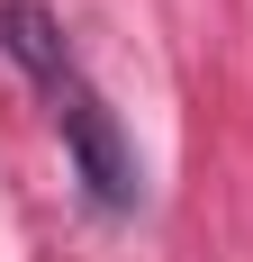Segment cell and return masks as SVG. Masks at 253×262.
<instances>
[{"mask_svg":"<svg viewBox=\"0 0 253 262\" xmlns=\"http://www.w3.org/2000/svg\"><path fill=\"white\" fill-rule=\"evenodd\" d=\"M54 127H64L73 172H81V190H91L100 208H136V199H145L136 154H126V136H118V118H109V100H91L81 81H64V91H54Z\"/></svg>","mask_w":253,"mask_h":262,"instance_id":"cell-1","label":"cell"},{"mask_svg":"<svg viewBox=\"0 0 253 262\" xmlns=\"http://www.w3.org/2000/svg\"><path fill=\"white\" fill-rule=\"evenodd\" d=\"M0 54H9L18 73H36L46 91H64V81H73V54H64V18H54L46 0H0Z\"/></svg>","mask_w":253,"mask_h":262,"instance_id":"cell-2","label":"cell"}]
</instances>
